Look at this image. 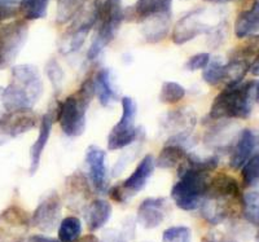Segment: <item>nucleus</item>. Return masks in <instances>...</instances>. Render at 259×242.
Returning <instances> with one entry per match:
<instances>
[{"mask_svg":"<svg viewBox=\"0 0 259 242\" xmlns=\"http://www.w3.org/2000/svg\"><path fill=\"white\" fill-rule=\"evenodd\" d=\"M65 193H66V200H68L69 205L73 209H78L84 205V202L89 200L90 195H91V189H90L89 180L85 179L82 172H74L66 179Z\"/></svg>","mask_w":259,"mask_h":242,"instance_id":"412c9836","label":"nucleus"},{"mask_svg":"<svg viewBox=\"0 0 259 242\" xmlns=\"http://www.w3.org/2000/svg\"><path fill=\"white\" fill-rule=\"evenodd\" d=\"M202 79L209 86H218L224 80V64L221 57L210 59L209 64L202 71Z\"/></svg>","mask_w":259,"mask_h":242,"instance_id":"72a5a7b5","label":"nucleus"},{"mask_svg":"<svg viewBox=\"0 0 259 242\" xmlns=\"http://www.w3.org/2000/svg\"><path fill=\"white\" fill-rule=\"evenodd\" d=\"M201 242H236V241H218V239L215 238L214 236H211V234H210V236L203 237L202 241Z\"/></svg>","mask_w":259,"mask_h":242,"instance_id":"c03bdc74","label":"nucleus"},{"mask_svg":"<svg viewBox=\"0 0 259 242\" xmlns=\"http://www.w3.org/2000/svg\"><path fill=\"white\" fill-rule=\"evenodd\" d=\"M55 121H56V112H55V108H51V109L41 117L40 123H39L38 137L35 139L34 144L31 145V148H30L29 171L31 175H34L38 171L39 165H40L41 154H43V152H45L46 147H47L48 144L51 132H52L53 122Z\"/></svg>","mask_w":259,"mask_h":242,"instance_id":"f3484780","label":"nucleus"},{"mask_svg":"<svg viewBox=\"0 0 259 242\" xmlns=\"http://www.w3.org/2000/svg\"><path fill=\"white\" fill-rule=\"evenodd\" d=\"M122 115L119 121L113 126L108 135V149L109 151H119L133 144L139 136V128L136 127V114L138 105L133 98L124 96L121 100Z\"/></svg>","mask_w":259,"mask_h":242,"instance_id":"6e6552de","label":"nucleus"},{"mask_svg":"<svg viewBox=\"0 0 259 242\" xmlns=\"http://www.w3.org/2000/svg\"><path fill=\"white\" fill-rule=\"evenodd\" d=\"M244 218L253 225H259V192H247L242 196Z\"/></svg>","mask_w":259,"mask_h":242,"instance_id":"473e14b6","label":"nucleus"},{"mask_svg":"<svg viewBox=\"0 0 259 242\" xmlns=\"http://www.w3.org/2000/svg\"><path fill=\"white\" fill-rule=\"evenodd\" d=\"M30 216L20 206H9L0 213V242H25Z\"/></svg>","mask_w":259,"mask_h":242,"instance_id":"ddd939ff","label":"nucleus"},{"mask_svg":"<svg viewBox=\"0 0 259 242\" xmlns=\"http://www.w3.org/2000/svg\"><path fill=\"white\" fill-rule=\"evenodd\" d=\"M156 168V161L152 154H147L140 160L134 172L122 184L113 186L109 190L110 197L119 204H124L130 198L142 192L147 185Z\"/></svg>","mask_w":259,"mask_h":242,"instance_id":"9d476101","label":"nucleus"},{"mask_svg":"<svg viewBox=\"0 0 259 242\" xmlns=\"http://www.w3.org/2000/svg\"><path fill=\"white\" fill-rule=\"evenodd\" d=\"M20 0H0V22L15 18L20 13Z\"/></svg>","mask_w":259,"mask_h":242,"instance_id":"4c0bfd02","label":"nucleus"},{"mask_svg":"<svg viewBox=\"0 0 259 242\" xmlns=\"http://www.w3.org/2000/svg\"><path fill=\"white\" fill-rule=\"evenodd\" d=\"M187 156H188L187 148H184L183 145L177 144V142L168 141L163 147V149L159 152L156 160V166H158L159 168H165V170L179 167L184 162Z\"/></svg>","mask_w":259,"mask_h":242,"instance_id":"393cba45","label":"nucleus"},{"mask_svg":"<svg viewBox=\"0 0 259 242\" xmlns=\"http://www.w3.org/2000/svg\"><path fill=\"white\" fill-rule=\"evenodd\" d=\"M240 2H241L242 4H244V6H253L254 3H255V2H258V0H240ZM249 7H247V8H249Z\"/></svg>","mask_w":259,"mask_h":242,"instance_id":"49530a36","label":"nucleus"},{"mask_svg":"<svg viewBox=\"0 0 259 242\" xmlns=\"http://www.w3.org/2000/svg\"><path fill=\"white\" fill-rule=\"evenodd\" d=\"M186 96V88L177 82L166 80L162 83L161 92H159V101L167 105H174L179 103Z\"/></svg>","mask_w":259,"mask_h":242,"instance_id":"2f4dec72","label":"nucleus"},{"mask_svg":"<svg viewBox=\"0 0 259 242\" xmlns=\"http://www.w3.org/2000/svg\"><path fill=\"white\" fill-rule=\"evenodd\" d=\"M205 12V8H196L183 16L171 31V40L175 44L183 45L202 34H211L215 27L206 22Z\"/></svg>","mask_w":259,"mask_h":242,"instance_id":"9b49d317","label":"nucleus"},{"mask_svg":"<svg viewBox=\"0 0 259 242\" xmlns=\"http://www.w3.org/2000/svg\"><path fill=\"white\" fill-rule=\"evenodd\" d=\"M2 94H3V88L0 87V100H2Z\"/></svg>","mask_w":259,"mask_h":242,"instance_id":"de8ad7c7","label":"nucleus"},{"mask_svg":"<svg viewBox=\"0 0 259 242\" xmlns=\"http://www.w3.org/2000/svg\"><path fill=\"white\" fill-rule=\"evenodd\" d=\"M82 234V223L77 216H66L59 224L60 242H77Z\"/></svg>","mask_w":259,"mask_h":242,"instance_id":"c756f323","label":"nucleus"},{"mask_svg":"<svg viewBox=\"0 0 259 242\" xmlns=\"http://www.w3.org/2000/svg\"><path fill=\"white\" fill-rule=\"evenodd\" d=\"M50 0H20V13L26 21L41 20L47 16Z\"/></svg>","mask_w":259,"mask_h":242,"instance_id":"c85d7f7f","label":"nucleus"},{"mask_svg":"<svg viewBox=\"0 0 259 242\" xmlns=\"http://www.w3.org/2000/svg\"><path fill=\"white\" fill-rule=\"evenodd\" d=\"M106 153L99 147L91 145L85 151V163L89 166V175L92 186L99 193L108 190V170H106Z\"/></svg>","mask_w":259,"mask_h":242,"instance_id":"2eb2a0df","label":"nucleus"},{"mask_svg":"<svg viewBox=\"0 0 259 242\" xmlns=\"http://www.w3.org/2000/svg\"><path fill=\"white\" fill-rule=\"evenodd\" d=\"M256 61H258V62H259V57H258V60H256ZM256 61H255V62H256Z\"/></svg>","mask_w":259,"mask_h":242,"instance_id":"8fccbe9b","label":"nucleus"},{"mask_svg":"<svg viewBox=\"0 0 259 242\" xmlns=\"http://www.w3.org/2000/svg\"><path fill=\"white\" fill-rule=\"evenodd\" d=\"M62 204L57 193H50L34 210L30 223L41 232H52L56 229L61 219Z\"/></svg>","mask_w":259,"mask_h":242,"instance_id":"4468645a","label":"nucleus"},{"mask_svg":"<svg viewBox=\"0 0 259 242\" xmlns=\"http://www.w3.org/2000/svg\"><path fill=\"white\" fill-rule=\"evenodd\" d=\"M43 93V80L39 69L30 64L12 68L11 82L3 88L2 101L6 110L32 109Z\"/></svg>","mask_w":259,"mask_h":242,"instance_id":"7ed1b4c3","label":"nucleus"},{"mask_svg":"<svg viewBox=\"0 0 259 242\" xmlns=\"http://www.w3.org/2000/svg\"><path fill=\"white\" fill-rule=\"evenodd\" d=\"M259 148V131L253 128H245L240 132L237 141L232 148L230 166L233 170H240L250 160L256 149Z\"/></svg>","mask_w":259,"mask_h":242,"instance_id":"dca6fc26","label":"nucleus"},{"mask_svg":"<svg viewBox=\"0 0 259 242\" xmlns=\"http://www.w3.org/2000/svg\"><path fill=\"white\" fill-rule=\"evenodd\" d=\"M219 158L210 156L200 158L196 154H189L179 166V180L171 189V198L179 209L192 211L201 206L207 193L210 174L218 167Z\"/></svg>","mask_w":259,"mask_h":242,"instance_id":"f257e3e1","label":"nucleus"},{"mask_svg":"<svg viewBox=\"0 0 259 242\" xmlns=\"http://www.w3.org/2000/svg\"><path fill=\"white\" fill-rule=\"evenodd\" d=\"M254 87V82L224 87L210 107V121L249 118L253 112Z\"/></svg>","mask_w":259,"mask_h":242,"instance_id":"423d86ee","label":"nucleus"},{"mask_svg":"<svg viewBox=\"0 0 259 242\" xmlns=\"http://www.w3.org/2000/svg\"><path fill=\"white\" fill-rule=\"evenodd\" d=\"M162 242H191V229L184 225L167 228L162 233Z\"/></svg>","mask_w":259,"mask_h":242,"instance_id":"e433bc0d","label":"nucleus"},{"mask_svg":"<svg viewBox=\"0 0 259 242\" xmlns=\"http://www.w3.org/2000/svg\"><path fill=\"white\" fill-rule=\"evenodd\" d=\"M95 94L99 99V103L105 108L112 107L113 104L119 100L117 86L114 82L113 71L108 68H103L97 71L94 77Z\"/></svg>","mask_w":259,"mask_h":242,"instance_id":"aec40b11","label":"nucleus"},{"mask_svg":"<svg viewBox=\"0 0 259 242\" xmlns=\"http://www.w3.org/2000/svg\"><path fill=\"white\" fill-rule=\"evenodd\" d=\"M38 117L32 109L6 110L0 115V145L36 127Z\"/></svg>","mask_w":259,"mask_h":242,"instance_id":"f8f14e48","label":"nucleus"},{"mask_svg":"<svg viewBox=\"0 0 259 242\" xmlns=\"http://www.w3.org/2000/svg\"><path fill=\"white\" fill-rule=\"evenodd\" d=\"M227 121L230 119H224V123L215 124L214 127L210 128L206 132L203 140H205V144L207 147H210L211 149H217V151H222V149H226L227 145L230 144V140L232 137L231 135V124Z\"/></svg>","mask_w":259,"mask_h":242,"instance_id":"cd10ccee","label":"nucleus"},{"mask_svg":"<svg viewBox=\"0 0 259 242\" xmlns=\"http://www.w3.org/2000/svg\"><path fill=\"white\" fill-rule=\"evenodd\" d=\"M172 11L152 15L140 21L142 34L148 43H159L170 34Z\"/></svg>","mask_w":259,"mask_h":242,"instance_id":"6ab92c4d","label":"nucleus"},{"mask_svg":"<svg viewBox=\"0 0 259 242\" xmlns=\"http://www.w3.org/2000/svg\"><path fill=\"white\" fill-rule=\"evenodd\" d=\"M96 24L94 6L83 7L78 15L70 21V26L62 35L60 41V52L64 55H70L77 52L84 44L89 34L94 30Z\"/></svg>","mask_w":259,"mask_h":242,"instance_id":"1a4fd4ad","label":"nucleus"},{"mask_svg":"<svg viewBox=\"0 0 259 242\" xmlns=\"http://www.w3.org/2000/svg\"><path fill=\"white\" fill-rule=\"evenodd\" d=\"M85 0H57L56 22L65 25L70 22L78 15L80 9L84 7Z\"/></svg>","mask_w":259,"mask_h":242,"instance_id":"7c9ffc66","label":"nucleus"},{"mask_svg":"<svg viewBox=\"0 0 259 242\" xmlns=\"http://www.w3.org/2000/svg\"><path fill=\"white\" fill-rule=\"evenodd\" d=\"M210 59H211V57H210V55L206 54V52H201V54L193 55V56H191L187 60L184 68L188 71L203 70V69L207 66V64H209Z\"/></svg>","mask_w":259,"mask_h":242,"instance_id":"58836bf2","label":"nucleus"},{"mask_svg":"<svg viewBox=\"0 0 259 242\" xmlns=\"http://www.w3.org/2000/svg\"><path fill=\"white\" fill-rule=\"evenodd\" d=\"M255 241L259 242V232H258V233H256V236H255Z\"/></svg>","mask_w":259,"mask_h":242,"instance_id":"09e8293b","label":"nucleus"},{"mask_svg":"<svg viewBox=\"0 0 259 242\" xmlns=\"http://www.w3.org/2000/svg\"><path fill=\"white\" fill-rule=\"evenodd\" d=\"M25 242H60L56 238H51V237L43 236V234H34L30 236L29 238L25 239Z\"/></svg>","mask_w":259,"mask_h":242,"instance_id":"ea45409f","label":"nucleus"},{"mask_svg":"<svg viewBox=\"0 0 259 242\" xmlns=\"http://www.w3.org/2000/svg\"><path fill=\"white\" fill-rule=\"evenodd\" d=\"M235 35L239 39L254 35L259 31V0L239 13L235 21Z\"/></svg>","mask_w":259,"mask_h":242,"instance_id":"5701e85b","label":"nucleus"},{"mask_svg":"<svg viewBox=\"0 0 259 242\" xmlns=\"http://www.w3.org/2000/svg\"><path fill=\"white\" fill-rule=\"evenodd\" d=\"M172 11V0H138L133 7V15L139 21L162 12Z\"/></svg>","mask_w":259,"mask_h":242,"instance_id":"bb28decb","label":"nucleus"},{"mask_svg":"<svg viewBox=\"0 0 259 242\" xmlns=\"http://www.w3.org/2000/svg\"><path fill=\"white\" fill-rule=\"evenodd\" d=\"M242 201L240 186L235 177L218 174L210 179L207 193L201 204V215L207 223L217 225L233 215Z\"/></svg>","mask_w":259,"mask_h":242,"instance_id":"f03ea898","label":"nucleus"},{"mask_svg":"<svg viewBox=\"0 0 259 242\" xmlns=\"http://www.w3.org/2000/svg\"><path fill=\"white\" fill-rule=\"evenodd\" d=\"M112 205L105 200H95L85 210V223L91 232L99 230L112 218Z\"/></svg>","mask_w":259,"mask_h":242,"instance_id":"b1692460","label":"nucleus"},{"mask_svg":"<svg viewBox=\"0 0 259 242\" xmlns=\"http://www.w3.org/2000/svg\"><path fill=\"white\" fill-rule=\"evenodd\" d=\"M196 124V114L193 110L175 109L168 112L162 121V126L166 131L171 132V136L179 133H192Z\"/></svg>","mask_w":259,"mask_h":242,"instance_id":"4be33fe9","label":"nucleus"},{"mask_svg":"<svg viewBox=\"0 0 259 242\" xmlns=\"http://www.w3.org/2000/svg\"><path fill=\"white\" fill-rule=\"evenodd\" d=\"M254 100H255V103L259 104V82L254 87Z\"/></svg>","mask_w":259,"mask_h":242,"instance_id":"a18cd8bd","label":"nucleus"},{"mask_svg":"<svg viewBox=\"0 0 259 242\" xmlns=\"http://www.w3.org/2000/svg\"><path fill=\"white\" fill-rule=\"evenodd\" d=\"M242 183L246 188L259 184V153L255 154L241 167Z\"/></svg>","mask_w":259,"mask_h":242,"instance_id":"f704fd0d","label":"nucleus"},{"mask_svg":"<svg viewBox=\"0 0 259 242\" xmlns=\"http://www.w3.org/2000/svg\"><path fill=\"white\" fill-rule=\"evenodd\" d=\"M206 3L210 4H227V3H232V2H237V0H203Z\"/></svg>","mask_w":259,"mask_h":242,"instance_id":"37998d69","label":"nucleus"},{"mask_svg":"<svg viewBox=\"0 0 259 242\" xmlns=\"http://www.w3.org/2000/svg\"><path fill=\"white\" fill-rule=\"evenodd\" d=\"M29 36V24L25 18L13 20L0 27V70H6L18 57Z\"/></svg>","mask_w":259,"mask_h":242,"instance_id":"0eeeda50","label":"nucleus"},{"mask_svg":"<svg viewBox=\"0 0 259 242\" xmlns=\"http://www.w3.org/2000/svg\"><path fill=\"white\" fill-rule=\"evenodd\" d=\"M92 6L96 15L95 35L87 51V59L94 61L103 54L106 45L112 43L124 20L122 0H94Z\"/></svg>","mask_w":259,"mask_h":242,"instance_id":"39448f33","label":"nucleus"},{"mask_svg":"<svg viewBox=\"0 0 259 242\" xmlns=\"http://www.w3.org/2000/svg\"><path fill=\"white\" fill-rule=\"evenodd\" d=\"M166 213H167L166 198H147L138 207V222L147 229H153L165 220Z\"/></svg>","mask_w":259,"mask_h":242,"instance_id":"a211bd4d","label":"nucleus"},{"mask_svg":"<svg viewBox=\"0 0 259 242\" xmlns=\"http://www.w3.org/2000/svg\"><path fill=\"white\" fill-rule=\"evenodd\" d=\"M77 242H101L95 234H87V236L79 237Z\"/></svg>","mask_w":259,"mask_h":242,"instance_id":"79ce46f5","label":"nucleus"},{"mask_svg":"<svg viewBox=\"0 0 259 242\" xmlns=\"http://www.w3.org/2000/svg\"><path fill=\"white\" fill-rule=\"evenodd\" d=\"M105 242H126L124 241V234L121 232H110L109 236L106 237Z\"/></svg>","mask_w":259,"mask_h":242,"instance_id":"a19ab883","label":"nucleus"},{"mask_svg":"<svg viewBox=\"0 0 259 242\" xmlns=\"http://www.w3.org/2000/svg\"><path fill=\"white\" fill-rule=\"evenodd\" d=\"M95 96L94 77L85 78L79 89L64 101H57L56 121L64 135L69 137L82 136L87 126V109Z\"/></svg>","mask_w":259,"mask_h":242,"instance_id":"20e7f679","label":"nucleus"},{"mask_svg":"<svg viewBox=\"0 0 259 242\" xmlns=\"http://www.w3.org/2000/svg\"><path fill=\"white\" fill-rule=\"evenodd\" d=\"M46 75H47L55 93H60L62 84H64V70L55 59H51L46 64Z\"/></svg>","mask_w":259,"mask_h":242,"instance_id":"c9c22d12","label":"nucleus"},{"mask_svg":"<svg viewBox=\"0 0 259 242\" xmlns=\"http://www.w3.org/2000/svg\"><path fill=\"white\" fill-rule=\"evenodd\" d=\"M258 57L259 35H256V34L244 38V41L232 48L230 52V60H240V61H245L250 65L251 62L258 60Z\"/></svg>","mask_w":259,"mask_h":242,"instance_id":"a878e982","label":"nucleus"}]
</instances>
